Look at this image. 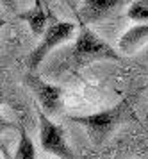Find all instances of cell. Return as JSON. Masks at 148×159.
Returning a JSON list of instances; mask_svg holds the SVG:
<instances>
[{"instance_id":"obj_6","label":"cell","mask_w":148,"mask_h":159,"mask_svg":"<svg viewBox=\"0 0 148 159\" xmlns=\"http://www.w3.org/2000/svg\"><path fill=\"white\" fill-rule=\"evenodd\" d=\"M128 4L130 0H82L78 18L84 23H96L113 16Z\"/></svg>"},{"instance_id":"obj_10","label":"cell","mask_w":148,"mask_h":159,"mask_svg":"<svg viewBox=\"0 0 148 159\" xmlns=\"http://www.w3.org/2000/svg\"><path fill=\"white\" fill-rule=\"evenodd\" d=\"M127 16L134 22H148V0H134L128 4Z\"/></svg>"},{"instance_id":"obj_4","label":"cell","mask_w":148,"mask_h":159,"mask_svg":"<svg viewBox=\"0 0 148 159\" xmlns=\"http://www.w3.org/2000/svg\"><path fill=\"white\" fill-rule=\"evenodd\" d=\"M38 120H39V145L45 152H48L56 157L73 159L75 154L70 148L66 141V134L61 125H57L50 120V116L39 109L38 111Z\"/></svg>"},{"instance_id":"obj_13","label":"cell","mask_w":148,"mask_h":159,"mask_svg":"<svg viewBox=\"0 0 148 159\" xmlns=\"http://www.w3.org/2000/svg\"><path fill=\"white\" fill-rule=\"evenodd\" d=\"M4 23H6V20H4V18L0 16V30H2V27H4Z\"/></svg>"},{"instance_id":"obj_11","label":"cell","mask_w":148,"mask_h":159,"mask_svg":"<svg viewBox=\"0 0 148 159\" xmlns=\"http://www.w3.org/2000/svg\"><path fill=\"white\" fill-rule=\"evenodd\" d=\"M13 127H14V123H11L9 120H6L4 116L0 115V134H2V132H6L7 129H13Z\"/></svg>"},{"instance_id":"obj_12","label":"cell","mask_w":148,"mask_h":159,"mask_svg":"<svg viewBox=\"0 0 148 159\" xmlns=\"http://www.w3.org/2000/svg\"><path fill=\"white\" fill-rule=\"evenodd\" d=\"M2 6H6L9 11H16V0H0Z\"/></svg>"},{"instance_id":"obj_2","label":"cell","mask_w":148,"mask_h":159,"mask_svg":"<svg viewBox=\"0 0 148 159\" xmlns=\"http://www.w3.org/2000/svg\"><path fill=\"white\" fill-rule=\"evenodd\" d=\"M136 116L134 109H132V97H125L123 100H120L116 106L109 109L84 116H70V122L78 123L80 127H84L91 143L100 147L113 136V132L120 125L130 122Z\"/></svg>"},{"instance_id":"obj_1","label":"cell","mask_w":148,"mask_h":159,"mask_svg":"<svg viewBox=\"0 0 148 159\" xmlns=\"http://www.w3.org/2000/svg\"><path fill=\"white\" fill-rule=\"evenodd\" d=\"M104 59L118 61L121 59V56L96 32H93L87 27V23L80 22V29H78L75 43L52 61L50 73L57 77L64 73H75L82 70L84 66L91 65L95 61H104Z\"/></svg>"},{"instance_id":"obj_5","label":"cell","mask_w":148,"mask_h":159,"mask_svg":"<svg viewBox=\"0 0 148 159\" xmlns=\"http://www.w3.org/2000/svg\"><path fill=\"white\" fill-rule=\"evenodd\" d=\"M25 86L34 93L36 100L39 102L41 109L48 116L57 115L61 107H63V88L59 84H52L48 80L41 79L39 75H36V72H27L23 77Z\"/></svg>"},{"instance_id":"obj_15","label":"cell","mask_w":148,"mask_h":159,"mask_svg":"<svg viewBox=\"0 0 148 159\" xmlns=\"http://www.w3.org/2000/svg\"><path fill=\"white\" fill-rule=\"evenodd\" d=\"M146 89H148V84H146Z\"/></svg>"},{"instance_id":"obj_8","label":"cell","mask_w":148,"mask_h":159,"mask_svg":"<svg viewBox=\"0 0 148 159\" xmlns=\"http://www.w3.org/2000/svg\"><path fill=\"white\" fill-rule=\"evenodd\" d=\"M16 18L27 23L34 36H41L47 29V25H48V13H47V7L43 6V0H36L34 7L27 9L23 13H18Z\"/></svg>"},{"instance_id":"obj_14","label":"cell","mask_w":148,"mask_h":159,"mask_svg":"<svg viewBox=\"0 0 148 159\" xmlns=\"http://www.w3.org/2000/svg\"><path fill=\"white\" fill-rule=\"evenodd\" d=\"M0 100H2V86H0Z\"/></svg>"},{"instance_id":"obj_9","label":"cell","mask_w":148,"mask_h":159,"mask_svg":"<svg viewBox=\"0 0 148 159\" xmlns=\"http://www.w3.org/2000/svg\"><path fill=\"white\" fill-rule=\"evenodd\" d=\"M18 129H20V141L16 145L14 157L16 159H34L36 157V147L32 143V139L29 138L23 123H18Z\"/></svg>"},{"instance_id":"obj_7","label":"cell","mask_w":148,"mask_h":159,"mask_svg":"<svg viewBox=\"0 0 148 159\" xmlns=\"http://www.w3.org/2000/svg\"><path fill=\"white\" fill-rule=\"evenodd\" d=\"M145 45H148V23L141 22L139 25H134L121 34L118 48L125 56H132L137 50H141Z\"/></svg>"},{"instance_id":"obj_3","label":"cell","mask_w":148,"mask_h":159,"mask_svg":"<svg viewBox=\"0 0 148 159\" xmlns=\"http://www.w3.org/2000/svg\"><path fill=\"white\" fill-rule=\"evenodd\" d=\"M73 32H75V23L73 22H59V20H54L50 25H47L45 32L41 34L39 43L36 45L34 50L27 56L29 72H36L41 66V63L45 61V57L56 47H59V45L66 43L68 39H71Z\"/></svg>"}]
</instances>
